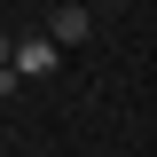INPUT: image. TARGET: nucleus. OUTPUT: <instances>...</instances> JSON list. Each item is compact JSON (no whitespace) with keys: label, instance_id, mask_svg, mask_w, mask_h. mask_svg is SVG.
Masks as SVG:
<instances>
[{"label":"nucleus","instance_id":"obj_1","mask_svg":"<svg viewBox=\"0 0 157 157\" xmlns=\"http://www.w3.org/2000/svg\"><path fill=\"white\" fill-rule=\"evenodd\" d=\"M8 71L16 78H47L55 71V39H16V47H8Z\"/></svg>","mask_w":157,"mask_h":157},{"label":"nucleus","instance_id":"obj_2","mask_svg":"<svg viewBox=\"0 0 157 157\" xmlns=\"http://www.w3.org/2000/svg\"><path fill=\"white\" fill-rule=\"evenodd\" d=\"M94 32V16H86V8H78V0H63L55 16H47V39H55V47H78V39Z\"/></svg>","mask_w":157,"mask_h":157},{"label":"nucleus","instance_id":"obj_3","mask_svg":"<svg viewBox=\"0 0 157 157\" xmlns=\"http://www.w3.org/2000/svg\"><path fill=\"white\" fill-rule=\"evenodd\" d=\"M8 47H16V39H8V32H0V71H8Z\"/></svg>","mask_w":157,"mask_h":157}]
</instances>
